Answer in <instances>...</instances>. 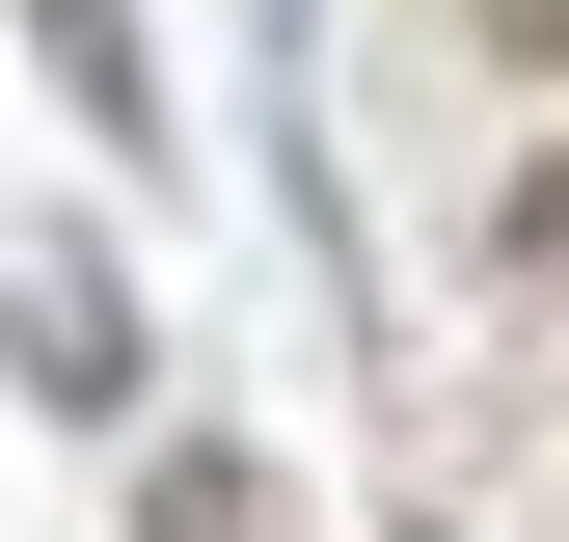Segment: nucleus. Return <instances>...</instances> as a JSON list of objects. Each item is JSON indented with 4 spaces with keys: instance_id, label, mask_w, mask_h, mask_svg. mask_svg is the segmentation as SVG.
<instances>
[{
    "instance_id": "obj_2",
    "label": "nucleus",
    "mask_w": 569,
    "mask_h": 542,
    "mask_svg": "<svg viewBox=\"0 0 569 542\" xmlns=\"http://www.w3.org/2000/svg\"><path fill=\"white\" fill-rule=\"evenodd\" d=\"M136 542H299V489H271L244 434H163L136 461Z\"/></svg>"
},
{
    "instance_id": "obj_4",
    "label": "nucleus",
    "mask_w": 569,
    "mask_h": 542,
    "mask_svg": "<svg viewBox=\"0 0 569 542\" xmlns=\"http://www.w3.org/2000/svg\"><path fill=\"white\" fill-rule=\"evenodd\" d=\"M516 271H569V163H542V190H516Z\"/></svg>"
},
{
    "instance_id": "obj_5",
    "label": "nucleus",
    "mask_w": 569,
    "mask_h": 542,
    "mask_svg": "<svg viewBox=\"0 0 569 542\" xmlns=\"http://www.w3.org/2000/svg\"><path fill=\"white\" fill-rule=\"evenodd\" d=\"M488 28H516V54H542V82H569V0H488Z\"/></svg>"
},
{
    "instance_id": "obj_3",
    "label": "nucleus",
    "mask_w": 569,
    "mask_h": 542,
    "mask_svg": "<svg viewBox=\"0 0 569 542\" xmlns=\"http://www.w3.org/2000/svg\"><path fill=\"white\" fill-rule=\"evenodd\" d=\"M28 54H54V82H82V109H109V163H136V136H163V82H136V28H109V0H28Z\"/></svg>"
},
{
    "instance_id": "obj_1",
    "label": "nucleus",
    "mask_w": 569,
    "mask_h": 542,
    "mask_svg": "<svg viewBox=\"0 0 569 542\" xmlns=\"http://www.w3.org/2000/svg\"><path fill=\"white\" fill-rule=\"evenodd\" d=\"M0 353H28L54 434H109V406H136V299H109V271H0Z\"/></svg>"
}]
</instances>
